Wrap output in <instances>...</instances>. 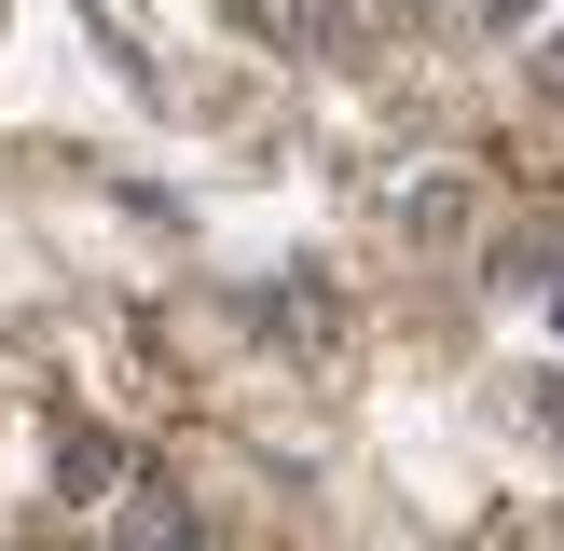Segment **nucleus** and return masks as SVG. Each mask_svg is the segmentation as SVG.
I'll list each match as a JSON object with an SVG mask.
<instances>
[{
  "mask_svg": "<svg viewBox=\"0 0 564 551\" xmlns=\"http://www.w3.org/2000/svg\"><path fill=\"white\" fill-rule=\"evenodd\" d=\"M510 14H538V0H496V28H510Z\"/></svg>",
  "mask_w": 564,
  "mask_h": 551,
  "instance_id": "f257e3e1",
  "label": "nucleus"
},
{
  "mask_svg": "<svg viewBox=\"0 0 564 551\" xmlns=\"http://www.w3.org/2000/svg\"><path fill=\"white\" fill-rule=\"evenodd\" d=\"M551 83H564V42H551Z\"/></svg>",
  "mask_w": 564,
  "mask_h": 551,
  "instance_id": "f03ea898",
  "label": "nucleus"
}]
</instances>
